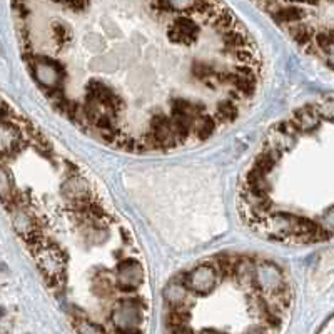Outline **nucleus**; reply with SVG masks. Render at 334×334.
I'll use <instances>...</instances> for the list:
<instances>
[{
  "instance_id": "nucleus-4",
  "label": "nucleus",
  "mask_w": 334,
  "mask_h": 334,
  "mask_svg": "<svg viewBox=\"0 0 334 334\" xmlns=\"http://www.w3.org/2000/svg\"><path fill=\"white\" fill-rule=\"evenodd\" d=\"M200 334H219V333H214V331H211V329H206V331H202Z\"/></svg>"
},
{
  "instance_id": "nucleus-2",
  "label": "nucleus",
  "mask_w": 334,
  "mask_h": 334,
  "mask_svg": "<svg viewBox=\"0 0 334 334\" xmlns=\"http://www.w3.org/2000/svg\"><path fill=\"white\" fill-rule=\"evenodd\" d=\"M246 334H271V329L267 326H259V328H254V329H249Z\"/></svg>"
},
{
  "instance_id": "nucleus-3",
  "label": "nucleus",
  "mask_w": 334,
  "mask_h": 334,
  "mask_svg": "<svg viewBox=\"0 0 334 334\" xmlns=\"http://www.w3.org/2000/svg\"><path fill=\"white\" fill-rule=\"evenodd\" d=\"M174 334H194V333H192V329H189L187 326H184V328L174 329Z\"/></svg>"
},
{
  "instance_id": "nucleus-1",
  "label": "nucleus",
  "mask_w": 334,
  "mask_h": 334,
  "mask_svg": "<svg viewBox=\"0 0 334 334\" xmlns=\"http://www.w3.org/2000/svg\"><path fill=\"white\" fill-rule=\"evenodd\" d=\"M10 2L37 89L114 149L146 154L206 142L259 92V50L222 0Z\"/></svg>"
}]
</instances>
